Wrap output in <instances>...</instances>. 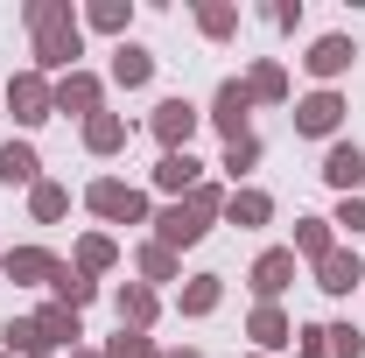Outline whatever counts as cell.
Wrapping results in <instances>:
<instances>
[{"mask_svg":"<svg viewBox=\"0 0 365 358\" xmlns=\"http://www.w3.org/2000/svg\"><path fill=\"white\" fill-rule=\"evenodd\" d=\"M36 323H43V337L56 344V352H78V344H85V316L63 310V302H43V310H36Z\"/></svg>","mask_w":365,"mask_h":358,"instance_id":"27","label":"cell"},{"mask_svg":"<svg viewBox=\"0 0 365 358\" xmlns=\"http://www.w3.org/2000/svg\"><path fill=\"white\" fill-rule=\"evenodd\" d=\"M113 316H120V330H155L162 295H155L148 281H120V288H113Z\"/></svg>","mask_w":365,"mask_h":358,"instance_id":"16","label":"cell"},{"mask_svg":"<svg viewBox=\"0 0 365 358\" xmlns=\"http://www.w3.org/2000/svg\"><path fill=\"white\" fill-rule=\"evenodd\" d=\"M330 225H344L351 239H365V197H337V211H330Z\"/></svg>","mask_w":365,"mask_h":358,"instance_id":"38","label":"cell"},{"mask_svg":"<svg viewBox=\"0 0 365 358\" xmlns=\"http://www.w3.org/2000/svg\"><path fill=\"white\" fill-rule=\"evenodd\" d=\"M134 281H148V288L162 295V281H182V253L155 246V239H140V246H134Z\"/></svg>","mask_w":365,"mask_h":358,"instance_id":"25","label":"cell"},{"mask_svg":"<svg viewBox=\"0 0 365 358\" xmlns=\"http://www.w3.org/2000/svg\"><path fill=\"white\" fill-rule=\"evenodd\" d=\"M246 358H260V352H246Z\"/></svg>","mask_w":365,"mask_h":358,"instance_id":"41","label":"cell"},{"mask_svg":"<svg viewBox=\"0 0 365 358\" xmlns=\"http://www.w3.org/2000/svg\"><path fill=\"white\" fill-rule=\"evenodd\" d=\"M218 225L260 232V225H274V197L260 190V183H246V190H232V197H225V218H218Z\"/></svg>","mask_w":365,"mask_h":358,"instance_id":"19","label":"cell"},{"mask_svg":"<svg viewBox=\"0 0 365 358\" xmlns=\"http://www.w3.org/2000/svg\"><path fill=\"white\" fill-rule=\"evenodd\" d=\"M295 358H330V330L323 323H295Z\"/></svg>","mask_w":365,"mask_h":358,"instance_id":"37","label":"cell"},{"mask_svg":"<svg viewBox=\"0 0 365 358\" xmlns=\"http://www.w3.org/2000/svg\"><path fill=\"white\" fill-rule=\"evenodd\" d=\"M260 21L281 29V36H295V29H302V0H267V7H260Z\"/></svg>","mask_w":365,"mask_h":358,"instance_id":"36","label":"cell"},{"mask_svg":"<svg viewBox=\"0 0 365 358\" xmlns=\"http://www.w3.org/2000/svg\"><path fill=\"white\" fill-rule=\"evenodd\" d=\"M162 358H204V352H190V344H176V352H162Z\"/></svg>","mask_w":365,"mask_h":358,"instance_id":"39","label":"cell"},{"mask_svg":"<svg viewBox=\"0 0 365 358\" xmlns=\"http://www.w3.org/2000/svg\"><path fill=\"white\" fill-rule=\"evenodd\" d=\"M106 85H120V91H148L155 85V49L148 43H113V63H106Z\"/></svg>","mask_w":365,"mask_h":358,"instance_id":"15","label":"cell"},{"mask_svg":"<svg viewBox=\"0 0 365 358\" xmlns=\"http://www.w3.org/2000/svg\"><path fill=\"white\" fill-rule=\"evenodd\" d=\"M29 218H36V225H56V218H71V190H63L56 176H43L36 190H29Z\"/></svg>","mask_w":365,"mask_h":358,"instance_id":"31","label":"cell"},{"mask_svg":"<svg viewBox=\"0 0 365 358\" xmlns=\"http://www.w3.org/2000/svg\"><path fill=\"white\" fill-rule=\"evenodd\" d=\"M246 337H253V352H260V358L295 352V316L281 310V302H253V316H246Z\"/></svg>","mask_w":365,"mask_h":358,"instance_id":"11","label":"cell"},{"mask_svg":"<svg viewBox=\"0 0 365 358\" xmlns=\"http://www.w3.org/2000/svg\"><path fill=\"white\" fill-rule=\"evenodd\" d=\"M21 21H29V43H36V71H43L49 85L71 78V71H85V63H78V56H85V21H78L71 0H29Z\"/></svg>","mask_w":365,"mask_h":358,"instance_id":"1","label":"cell"},{"mask_svg":"<svg viewBox=\"0 0 365 358\" xmlns=\"http://www.w3.org/2000/svg\"><path fill=\"white\" fill-rule=\"evenodd\" d=\"M330 246H337V225H330V218H317V211H309V218H295V260H309V267H317Z\"/></svg>","mask_w":365,"mask_h":358,"instance_id":"30","label":"cell"},{"mask_svg":"<svg viewBox=\"0 0 365 358\" xmlns=\"http://www.w3.org/2000/svg\"><path fill=\"white\" fill-rule=\"evenodd\" d=\"M260 155H267V148H260V134H246V140H232V148H225V162H218V169L232 176V190H246V176L260 169Z\"/></svg>","mask_w":365,"mask_h":358,"instance_id":"32","label":"cell"},{"mask_svg":"<svg viewBox=\"0 0 365 358\" xmlns=\"http://www.w3.org/2000/svg\"><path fill=\"white\" fill-rule=\"evenodd\" d=\"M56 267H63V260H56L49 246H7V253H0V274H7L14 288H49Z\"/></svg>","mask_w":365,"mask_h":358,"instance_id":"13","label":"cell"},{"mask_svg":"<svg viewBox=\"0 0 365 358\" xmlns=\"http://www.w3.org/2000/svg\"><path fill=\"white\" fill-rule=\"evenodd\" d=\"M225 197H232L225 183H211V176H204V183H197V190H190V197H182V204H190L197 218H211V225H218V218H225Z\"/></svg>","mask_w":365,"mask_h":358,"instance_id":"33","label":"cell"},{"mask_svg":"<svg viewBox=\"0 0 365 358\" xmlns=\"http://www.w3.org/2000/svg\"><path fill=\"white\" fill-rule=\"evenodd\" d=\"M344 113H351L344 91H309V98H295L288 120H295V134H302V140H323V148H330V140L344 134Z\"/></svg>","mask_w":365,"mask_h":358,"instance_id":"7","label":"cell"},{"mask_svg":"<svg viewBox=\"0 0 365 358\" xmlns=\"http://www.w3.org/2000/svg\"><path fill=\"white\" fill-rule=\"evenodd\" d=\"M351 63H359V36H344V29H330L302 49V71L317 78V91H337V78H351Z\"/></svg>","mask_w":365,"mask_h":358,"instance_id":"5","label":"cell"},{"mask_svg":"<svg viewBox=\"0 0 365 358\" xmlns=\"http://www.w3.org/2000/svg\"><path fill=\"white\" fill-rule=\"evenodd\" d=\"M71 358H106V352H91V344H78V352H71Z\"/></svg>","mask_w":365,"mask_h":358,"instance_id":"40","label":"cell"},{"mask_svg":"<svg viewBox=\"0 0 365 358\" xmlns=\"http://www.w3.org/2000/svg\"><path fill=\"white\" fill-rule=\"evenodd\" d=\"M0 183H7V190H36V183H43L36 140H0Z\"/></svg>","mask_w":365,"mask_h":358,"instance_id":"20","label":"cell"},{"mask_svg":"<svg viewBox=\"0 0 365 358\" xmlns=\"http://www.w3.org/2000/svg\"><path fill=\"white\" fill-rule=\"evenodd\" d=\"M0 358H7V352H0Z\"/></svg>","mask_w":365,"mask_h":358,"instance_id":"43","label":"cell"},{"mask_svg":"<svg viewBox=\"0 0 365 358\" xmlns=\"http://www.w3.org/2000/svg\"><path fill=\"white\" fill-rule=\"evenodd\" d=\"M91 113H106V78H98V71L56 78V120H78V127H85Z\"/></svg>","mask_w":365,"mask_h":358,"instance_id":"9","label":"cell"},{"mask_svg":"<svg viewBox=\"0 0 365 358\" xmlns=\"http://www.w3.org/2000/svg\"><path fill=\"white\" fill-rule=\"evenodd\" d=\"M330 330V358H365V330L359 323H323Z\"/></svg>","mask_w":365,"mask_h":358,"instance_id":"35","label":"cell"},{"mask_svg":"<svg viewBox=\"0 0 365 358\" xmlns=\"http://www.w3.org/2000/svg\"><path fill=\"white\" fill-rule=\"evenodd\" d=\"M148 183H155V190L176 204V197H190V190L204 183V162H197V155H162V162L148 169Z\"/></svg>","mask_w":365,"mask_h":358,"instance_id":"18","label":"cell"},{"mask_svg":"<svg viewBox=\"0 0 365 358\" xmlns=\"http://www.w3.org/2000/svg\"><path fill=\"white\" fill-rule=\"evenodd\" d=\"M204 232H211V218H197L182 197L155 211V246H169V253H190V246H204Z\"/></svg>","mask_w":365,"mask_h":358,"instance_id":"12","label":"cell"},{"mask_svg":"<svg viewBox=\"0 0 365 358\" xmlns=\"http://www.w3.org/2000/svg\"><path fill=\"white\" fill-rule=\"evenodd\" d=\"M127 134H134V127H127V113H91L85 127H78L85 155H98V162H106V155H120V148H127Z\"/></svg>","mask_w":365,"mask_h":358,"instance_id":"23","label":"cell"},{"mask_svg":"<svg viewBox=\"0 0 365 358\" xmlns=\"http://www.w3.org/2000/svg\"><path fill=\"white\" fill-rule=\"evenodd\" d=\"M246 91H253V106H288V98H295L288 63H281V56H253V63H246Z\"/></svg>","mask_w":365,"mask_h":358,"instance_id":"17","label":"cell"},{"mask_svg":"<svg viewBox=\"0 0 365 358\" xmlns=\"http://www.w3.org/2000/svg\"><path fill=\"white\" fill-rule=\"evenodd\" d=\"M218 302H225V274H190L176 288V316H190V323L197 316H218Z\"/></svg>","mask_w":365,"mask_h":358,"instance_id":"21","label":"cell"},{"mask_svg":"<svg viewBox=\"0 0 365 358\" xmlns=\"http://www.w3.org/2000/svg\"><path fill=\"white\" fill-rule=\"evenodd\" d=\"M0 352L7 358H56V344L43 337L36 316H7V323H0Z\"/></svg>","mask_w":365,"mask_h":358,"instance_id":"22","label":"cell"},{"mask_svg":"<svg viewBox=\"0 0 365 358\" xmlns=\"http://www.w3.org/2000/svg\"><path fill=\"white\" fill-rule=\"evenodd\" d=\"M197 127H204V106H190L182 91L155 98V113H148V134H155V148H162V155H190Z\"/></svg>","mask_w":365,"mask_h":358,"instance_id":"4","label":"cell"},{"mask_svg":"<svg viewBox=\"0 0 365 358\" xmlns=\"http://www.w3.org/2000/svg\"><path fill=\"white\" fill-rule=\"evenodd\" d=\"M317 176L330 183L337 197H359V183H365V148H359L351 134H337L330 148H323V169H317Z\"/></svg>","mask_w":365,"mask_h":358,"instance_id":"10","label":"cell"},{"mask_svg":"<svg viewBox=\"0 0 365 358\" xmlns=\"http://www.w3.org/2000/svg\"><path fill=\"white\" fill-rule=\"evenodd\" d=\"M0 106H7V120H14V127H21V140H29L36 127H49V120H56V85L29 63V71H14V78H7Z\"/></svg>","mask_w":365,"mask_h":358,"instance_id":"3","label":"cell"},{"mask_svg":"<svg viewBox=\"0 0 365 358\" xmlns=\"http://www.w3.org/2000/svg\"><path fill=\"white\" fill-rule=\"evenodd\" d=\"M71 267L91 274V281H98V274H113V267H120V239H113V232H85V239L71 246Z\"/></svg>","mask_w":365,"mask_h":358,"instance_id":"26","label":"cell"},{"mask_svg":"<svg viewBox=\"0 0 365 358\" xmlns=\"http://www.w3.org/2000/svg\"><path fill=\"white\" fill-rule=\"evenodd\" d=\"M317 288L330 295V302H344L351 288H365V260H359V246H330L317 260Z\"/></svg>","mask_w":365,"mask_h":358,"instance_id":"14","label":"cell"},{"mask_svg":"<svg viewBox=\"0 0 365 358\" xmlns=\"http://www.w3.org/2000/svg\"><path fill=\"white\" fill-rule=\"evenodd\" d=\"M49 302H63V310L85 316L91 302H98V281H91V274H78L71 260H63V267H56V281H49Z\"/></svg>","mask_w":365,"mask_h":358,"instance_id":"28","label":"cell"},{"mask_svg":"<svg viewBox=\"0 0 365 358\" xmlns=\"http://www.w3.org/2000/svg\"><path fill=\"white\" fill-rule=\"evenodd\" d=\"M295 274H302V260H295V246H267L253 267H246V288L260 295V302H281L288 288H295Z\"/></svg>","mask_w":365,"mask_h":358,"instance_id":"8","label":"cell"},{"mask_svg":"<svg viewBox=\"0 0 365 358\" xmlns=\"http://www.w3.org/2000/svg\"><path fill=\"white\" fill-rule=\"evenodd\" d=\"M85 211L98 225H155V204H148V190L127 176H91L85 183Z\"/></svg>","mask_w":365,"mask_h":358,"instance_id":"2","label":"cell"},{"mask_svg":"<svg viewBox=\"0 0 365 358\" xmlns=\"http://www.w3.org/2000/svg\"><path fill=\"white\" fill-rule=\"evenodd\" d=\"M78 21H85L91 36L127 43V29H134V0H85V7H78Z\"/></svg>","mask_w":365,"mask_h":358,"instance_id":"24","label":"cell"},{"mask_svg":"<svg viewBox=\"0 0 365 358\" xmlns=\"http://www.w3.org/2000/svg\"><path fill=\"white\" fill-rule=\"evenodd\" d=\"M0 253H7V246H0Z\"/></svg>","mask_w":365,"mask_h":358,"instance_id":"42","label":"cell"},{"mask_svg":"<svg viewBox=\"0 0 365 358\" xmlns=\"http://www.w3.org/2000/svg\"><path fill=\"white\" fill-rule=\"evenodd\" d=\"M204 127H218V140H246L253 134V91H246V78H225V85L211 91V106H204Z\"/></svg>","mask_w":365,"mask_h":358,"instance_id":"6","label":"cell"},{"mask_svg":"<svg viewBox=\"0 0 365 358\" xmlns=\"http://www.w3.org/2000/svg\"><path fill=\"white\" fill-rule=\"evenodd\" d=\"M106 358H162V352L148 330H120V337H106Z\"/></svg>","mask_w":365,"mask_h":358,"instance_id":"34","label":"cell"},{"mask_svg":"<svg viewBox=\"0 0 365 358\" xmlns=\"http://www.w3.org/2000/svg\"><path fill=\"white\" fill-rule=\"evenodd\" d=\"M197 36L204 43H232L239 36V0H197Z\"/></svg>","mask_w":365,"mask_h":358,"instance_id":"29","label":"cell"}]
</instances>
